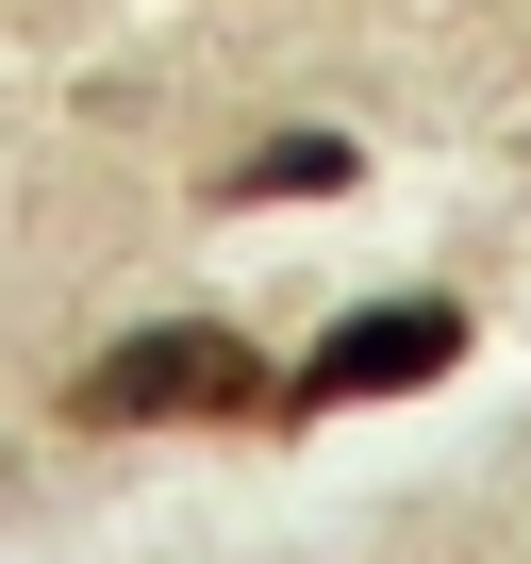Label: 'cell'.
I'll list each match as a JSON object with an SVG mask.
<instances>
[{
	"label": "cell",
	"instance_id": "6da1fadb",
	"mask_svg": "<svg viewBox=\"0 0 531 564\" xmlns=\"http://www.w3.org/2000/svg\"><path fill=\"white\" fill-rule=\"evenodd\" d=\"M67 415L84 432H249V415H283V382H266V349L216 333V316H150V333H117L67 382Z\"/></svg>",
	"mask_w": 531,
	"mask_h": 564
},
{
	"label": "cell",
	"instance_id": "3957f363",
	"mask_svg": "<svg viewBox=\"0 0 531 564\" xmlns=\"http://www.w3.org/2000/svg\"><path fill=\"white\" fill-rule=\"evenodd\" d=\"M333 183H349V133H266L216 166V199H333Z\"/></svg>",
	"mask_w": 531,
	"mask_h": 564
},
{
	"label": "cell",
	"instance_id": "7a4b0ae2",
	"mask_svg": "<svg viewBox=\"0 0 531 564\" xmlns=\"http://www.w3.org/2000/svg\"><path fill=\"white\" fill-rule=\"evenodd\" d=\"M448 366H465V300H448V282H415V300H366V316H333V333L300 349L283 415H349V399H415V382H448Z\"/></svg>",
	"mask_w": 531,
	"mask_h": 564
}]
</instances>
